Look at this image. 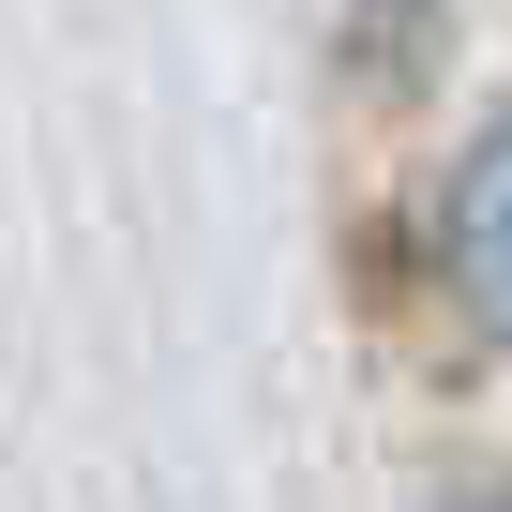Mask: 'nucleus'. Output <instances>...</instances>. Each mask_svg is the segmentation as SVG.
<instances>
[{
  "mask_svg": "<svg viewBox=\"0 0 512 512\" xmlns=\"http://www.w3.org/2000/svg\"><path fill=\"white\" fill-rule=\"evenodd\" d=\"M437 241H452V287H467V317L512 347V121H482V151L452 166V211H437Z\"/></svg>",
  "mask_w": 512,
  "mask_h": 512,
  "instance_id": "obj_1",
  "label": "nucleus"
}]
</instances>
